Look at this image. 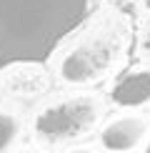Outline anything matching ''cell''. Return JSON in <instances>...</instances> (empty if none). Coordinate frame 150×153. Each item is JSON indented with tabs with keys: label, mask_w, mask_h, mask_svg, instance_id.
<instances>
[{
	"label": "cell",
	"mask_w": 150,
	"mask_h": 153,
	"mask_svg": "<svg viewBox=\"0 0 150 153\" xmlns=\"http://www.w3.org/2000/svg\"><path fill=\"white\" fill-rule=\"evenodd\" d=\"M145 133H148L145 120L128 116V118H118L105 126L103 133H100V141L112 153H125V151H133L145 138Z\"/></svg>",
	"instance_id": "277c9868"
},
{
	"label": "cell",
	"mask_w": 150,
	"mask_h": 153,
	"mask_svg": "<svg viewBox=\"0 0 150 153\" xmlns=\"http://www.w3.org/2000/svg\"><path fill=\"white\" fill-rule=\"evenodd\" d=\"M145 153H150V143H148V148H145Z\"/></svg>",
	"instance_id": "ba28073f"
},
{
	"label": "cell",
	"mask_w": 150,
	"mask_h": 153,
	"mask_svg": "<svg viewBox=\"0 0 150 153\" xmlns=\"http://www.w3.org/2000/svg\"><path fill=\"white\" fill-rule=\"evenodd\" d=\"M90 5L93 0H0V68L45 63L88 20Z\"/></svg>",
	"instance_id": "6da1fadb"
},
{
	"label": "cell",
	"mask_w": 150,
	"mask_h": 153,
	"mask_svg": "<svg viewBox=\"0 0 150 153\" xmlns=\"http://www.w3.org/2000/svg\"><path fill=\"white\" fill-rule=\"evenodd\" d=\"M123 33H125L123 28L112 25L105 33L88 40L85 45H80L62 63V78L70 83H88V80L98 78V75H103L112 65V60L118 58V53H120Z\"/></svg>",
	"instance_id": "7a4b0ae2"
},
{
	"label": "cell",
	"mask_w": 150,
	"mask_h": 153,
	"mask_svg": "<svg viewBox=\"0 0 150 153\" xmlns=\"http://www.w3.org/2000/svg\"><path fill=\"white\" fill-rule=\"evenodd\" d=\"M95 118L98 103L93 98H78L43 113L38 120V131L50 141H65V138H75L83 131H88L95 123Z\"/></svg>",
	"instance_id": "3957f363"
},
{
	"label": "cell",
	"mask_w": 150,
	"mask_h": 153,
	"mask_svg": "<svg viewBox=\"0 0 150 153\" xmlns=\"http://www.w3.org/2000/svg\"><path fill=\"white\" fill-rule=\"evenodd\" d=\"M70 153H93L90 148H75V151H70Z\"/></svg>",
	"instance_id": "52a82bcc"
},
{
	"label": "cell",
	"mask_w": 150,
	"mask_h": 153,
	"mask_svg": "<svg viewBox=\"0 0 150 153\" xmlns=\"http://www.w3.org/2000/svg\"><path fill=\"white\" fill-rule=\"evenodd\" d=\"M112 100L123 108H138L150 103V71L140 68L120 78L112 88Z\"/></svg>",
	"instance_id": "5b68a950"
},
{
	"label": "cell",
	"mask_w": 150,
	"mask_h": 153,
	"mask_svg": "<svg viewBox=\"0 0 150 153\" xmlns=\"http://www.w3.org/2000/svg\"><path fill=\"white\" fill-rule=\"evenodd\" d=\"M143 53L150 58V23H148V28H145V38H143Z\"/></svg>",
	"instance_id": "8992f818"
}]
</instances>
